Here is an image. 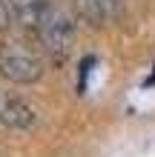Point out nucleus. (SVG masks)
<instances>
[{
    "mask_svg": "<svg viewBox=\"0 0 155 157\" xmlns=\"http://www.w3.org/2000/svg\"><path fill=\"white\" fill-rule=\"evenodd\" d=\"M0 75L12 83H35L43 75V63L26 43L6 40L0 46Z\"/></svg>",
    "mask_w": 155,
    "mask_h": 157,
    "instance_id": "f257e3e1",
    "label": "nucleus"
},
{
    "mask_svg": "<svg viewBox=\"0 0 155 157\" xmlns=\"http://www.w3.org/2000/svg\"><path fill=\"white\" fill-rule=\"evenodd\" d=\"M35 32H38L40 43L46 46L52 54H66L69 46H72V37H75V29H72L69 17L63 12H58V9H52V6H49V12L43 14V20H40V26Z\"/></svg>",
    "mask_w": 155,
    "mask_h": 157,
    "instance_id": "f03ea898",
    "label": "nucleus"
},
{
    "mask_svg": "<svg viewBox=\"0 0 155 157\" xmlns=\"http://www.w3.org/2000/svg\"><path fill=\"white\" fill-rule=\"evenodd\" d=\"M0 123L9 126V128H32L38 123V117H35V109H29L23 103V100H17L12 94H6V91H0Z\"/></svg>",
    "mask_w": 155,
    "mask_h": 157,
    "instance_id": "7ed1b4c3",
    "label": "nucleus"
},
{
    "mask_svg": "<svg viewBox=\"0 0 155 157\" xmlns=\"http://www.w3.org/2000/svg\"><path fill=\"white\" fill-rule=\"evenodd\" d=\"M14 23L26 26V29H38L43 14L49 12V0H9Z\"/></svg>",
    "mask_w": 155,
    "mask_h": 157,
    "instance_id": "20e7f679",
    "label": "nucleus"
},
{
    "mask_svg": "<svg viewBox=\"0 0 155 157\" xmlns=\"http://www.w3.org/2000/svg\"><path fill=\"white\" fill-rule=\"evenodd\" d=\"M9 14H12V9H9V0H0V29L9 23Z\"/></svg>",
    "mask_w": 155,
    "mask_h": 157,
    "instance_id": "39448f33",
    "label": "nucleus"
}]
</instances>
